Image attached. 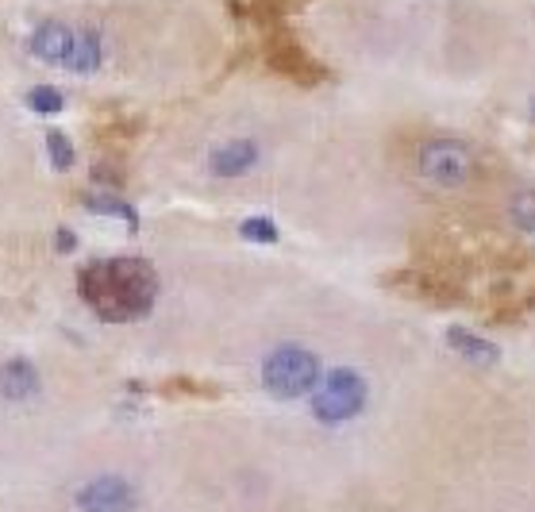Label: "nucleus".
Segmentation results:
<instances>
[{
  "label": "nucleus",
  "mask_w": 535,
  "mask_h": 512,
  "mask_svg": "<svg viewBox=\"0 0 535 512\" xmlns=\"http://www.w3.org/2000/svg\"><path fill=\"white\" fill-rule=\"evenodd\" d=\"M77 293L104 324H132L155 305L158 277L143 259H97L77 274Z\"/></svg>",
  "instance_id": "1"
},
{
  "label": "nucleus",
  "mask_w": 535,
  "mask_h": 512,
  "mask_svg": "<svg viewBox=\"0 0 535 512\" xmlns=\"http://www.w3.org/2000/svg\"><path fill=\"white\" fill-rule=\"evenodd\" d=\"M28 51L46 66L69 69V74H92L104 58V43L92 28H77V23L62 20H43L31 31Z\"/></svg>",
  "instance_id": "2"
},
{
  "label": "nucleus",
  "mask_w": 535,
  "mask_h": 512,
  "mask_svg": "<svg viewBox=\"0 0 535 512\" xmlns=\"http://www.w3.org/2000/svg\"><path fill=\"white\" fill-rule=\"evenodd\" d=\"M262 62H266V69H270V74L285 77L289 85H300V89H316V85H323V81H328V69L320 66V58H312L285 28L266 31Z\"/></svg>",
  "instance_id": "3"
},
{
  "label": "nucleus",
  "mask_w": 535,
  "mask_h": 512,
  "mask_svg": "<svg viewBox=\"0 0 535 512\" xmlns=\"http://www.w3.org/2000/svg\"><path fill=\"white\" fill-rule=\"evenodd\" d=\"M316 381H320V363L305 347H277L262 363V386L282 401L305 397Z\"/></svg>",
  "instance_id": "4"
},
{
  "label": "nucleus",
  "mask_w": 535,
  "mask_h": 512,
  "mask_svg": "<svg viewBox=\"0 0 535 512\" xmlns=\"http://www.w3.org/2000/svg\"><path fill=\"white\" fill-rule=\"evenodd\" d=\"M416 173L432 189H462L474 178V155L462 139H432L416 155Z\"/></svg>",
  "instance_id": "5"
},
{
  "label": "nucleus",
  "mask_w": 535,
  "mask_h": 512,
  "mask_svg": "<svg viewBox=\"0 0 535 512\" xmlns=\"http://www.w3.org/2000/svg\"><path fill=\"white\" fill-rule=\"evenodd\" d=\"M363 404H366V381L355 370H331L323 378V386L316 389V397H312V412L323 424H343L363 412Z\"/></svg>",
  "instance_id": "6"
},
{
  "label": "nucleus",
  "mask_w": 535,
  "mask_h": 512,
  "mask_svg": "<svg viewBox=\"0 0 535 512\" xmlns=\"http://www.w3.org/2000/svg\"><path fill=\"white\" fill-rule=\"evenodd\" d=\"M389 289H397V293L412 300H424V305H435V308H451L462 300V285L443 270H401L389 277Z\"/></svg>",
  "instance_id": "7"
},
{
  "label": "nucleus",
  "mask_w": 535,
  "mask_h": 512,
  "mask_svg": "<svg viewBox=\"0 0 535 512\" xmlns=\"http://www.w3.org/2000/svg\"><path fill=\"white\" fill-rule=\"evenodd\" d=\"M74 508L77 512H135L139 493H135L132 482L120 478V474H100V478L85 482L74 493Z\"/></svg>",
  "instance_id": "8"
},
{
  "label": "nucleus",
  "mask_w": 535,
  "mask_h": 512,
  "mask_svg": "<svg viewBox=\"0 0 535 512\" xmlns=\"http://www.w3.org/2000/svg\"><path fill=\"white\" fill-rule=\"evenodd\" d=\"M254 162H259V143L231 139V143L216 147L212 155H208V170H212L216 178H243L247 170H254Z\"/></svg>",
  "instance_id": "9"
},
{
  "label": "nucleus",
  "mask_w": 535,
  "mask_h": 512,
  "mask_svg": "<svg viewBox=\"0 0 535 512\" xmlns=\"http://www.w3.org/2000/svg\"><path fill=\"white\" fill-rule=\"evenodd\" d=\"M0 393L8 401H31L39 393V370L28 358H12V363L0 366Z\"/></svg>",
  "instance_id": "10"
},
{
  "label": "nucleus",
  "mask_w": 535,
  "mask_h": 512,
  "mask_svg": "<svg viewBox=\"0 0 535 512\" xmlns=\"http://www.w3.org/2000/svg\"><path fill=\"white\" fill-rule=\"evenodd\" d=\"M139 132H143V120L139 116H108V120H97V127H92V139L104 147V150H127L139 139Z\"/></svg>",
  "instance_id": "11"
},
{
  "label": "nucleus",
  "mask_w": 535,
  "mask_h": 512,
  "mask_svg": "<svg viewBox=\"0 0 535 512\" xmlns=\"http://www.w3.org/2000/svg\"><path fill=\"white\" fill-rule=\"evenodd\" d=\"M447 343L455 347L467 363H474V366H493L497 358H501L493 343H485V340H478V335H470V332H462V328H451L447 332Z\"/></svg>",
  "instance_id": "12"
},
{
  "label": "nucleus",
  "mask_w": 535,
  "mask_h": 512,
  "mask_svg": "<svg viewBox=\"0 0 535 512\" xmlns=\"http://www.w3.org/2000/svg\"><path fill=\"white\" fill-rule=\"evenodd\" d=\"M293 0H247V16L259 23V28L266 31H277L282 28V20H285V12Z\"/></svg>",
  "instance_id": "13"
},
{
  "label": "nucleus",
  "mask_w": 535,
  "mask_h": 512,
  "mask_svg": "<svg viewBox=\"0 0 535 512\" xmlns=\"http://www.w3.org/2000/svg\"><path fill=\"white\" fill-rule=\"evenodd\" d=\"M166 397H201V401H212L220 397L216 386H208V381H196V378H170L166 386H162Z\"/></svg>",
  "instance_id": "14"
},
{
  "label": "nucleus",
  "mask_w": 535,
  "mask_h": 512,
  "mask_svg": "<svg viewBox=\"0 0 535 512\" xmlns=\"http://www.w3.org/2000/svg\"><path fill=\"white\" fill-rule=\"evenodd\" d=\"M85 208H92V212H104V216H120V220H127L132 228L139 224V216H135L132 204L116 201V196H104V193H89V196H85Z\"/></svg>",
  "instance_id": "15"
},
{
  "label": "nucleus",
  "mask_w": 535,
  "mask_h": 512,
  "mask_svg": "<svg viewBox=\"0 0 535 512\" xmlns=\"http://www.w3.org/2000/svg\"><path fill=\"white\" fill-rule=\"evenodd\" d=\"M28 104H31V112H39V116H54V112L66 108V97L51 85H39V89L28 92Z\"/></svg>",
  "instance_id": "16"
},
{
  "label": "nucleus",
  "mask_w": 535,
  "mask_h": 512,
  "mask_svg": "<svg viewBox=\"0 0 535 512\" xmlns=\"http://www.w3.org/2000/svg\"><path fill=\"white\" fill-rule=\"evenodd\" d=\"M513 220H516V228H524L528 236H535V189H520L513 196Z\"/></svg>",
  "instance_id": "17"
},
{
  "label": "nucleus",
  "mask_w": 535,
  "mask_h": 512,
  "mask_svg": "<svg viewBox=\"0 0 535 512\" xmlns=\"http://www.w3.org/2000/svg\"><path fill=\"white\" fill-rule=\"evenodd\" d=\"M46 147H51V166L54 170H69L74 166V143L62 132H46Z\"/></svg>",
  "instance_id": "18"
},
{
  "label": "nucleus",
  "mask_w": 535,
  "mask_h": 512,
  "mask_svg": "<svg viewBox=\"0 0 535 512\" xmlns=\"http://www.w3.org/2000/svg\"><path fill=\"white\" fill-rule=\"evenodd\" d=\"M243 239H251V243H277V224L274 220H266V216H254V220H243Z\"/></svg>",
  "instance_id": "19"
},
{
  "label": "nucleus",
  "mask_w": 535,
  "mask_h": 512,
  "mask_svg": "<svg viewBox=\"0 0 535 512\" xmlns=\"http://www.w3.org/2000/svg\"><path fill=\"white\" fill-rule=\"evenodd\" d=\"M92 181L104 185V189H120V185H124V166H120V162H112V158H100L97 166H92Z\"/></svg>",
  "instance_id": "20"
},
{
  "label": "nucleus",
  "mask_w": 535,
  "mask_h": 512,
  "mask_svg": "<svg viewBox=\"0 0 535 512\" xmlns=\"http://www.w3.org/2000/svg\"><path fill=\"white\" fill-rule=\"evenodd\" d=\"M74 247H77V243H74V231L62 228V231H58V251H74Z\"/></svg>",
  "instance_id": "21"
}]
</instances>
